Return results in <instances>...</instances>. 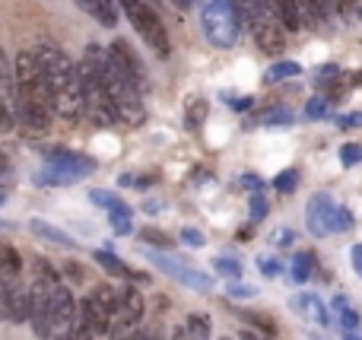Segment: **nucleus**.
Wrapping results in <instances>:
<instances>
[{"instance_id": "1", "label": "nucleus", "mask_w": 362, "mask_h": 340, "mask_svg": "<svg viewBox=\"0 0 362 340\" xmlns=\"http://www.w3.org/2000/svg\"><path fill=\"white\" fill-rule=\"evenodd\" d=\"M35 57L42 64L45 76L51 83V93H54V108L61 112V118L76 121L83 115V86H80V74H76V64L64 54L57 45L42 42L35 48Z\"/></svg>"}, {"instance_id": "2", "label": "nucleus", "mask_w": 362, "mask_h": 340, "mask_svg": "<svg viewBox=\"0 0 362 340\" xmlns=\"http://www.w3.org/2000/svg\"><path fill=\"white\" fill-rule=\"evenodd\" d=\"M105 54L108 51L89 45L83 61L76 64L80 86H83V115H89V121L99 127H108L118 121L115 105H112V95H108V83H105Z\"/></svg>"}, {"instance_id": "3", "label": "nucleus", "mask_w": 362, "mask_h": 340, "mask_svg": "<svg viewBox=\"0 0 362 340\" xmlns=\"http://www.w3.org/2000/svg\"><path fill=\"white\" fill-rule=\"evenodd\" d=\"M105 83H108V95L118 121H124L127 127H140L146 121V108H144V86L137 80L124 74L118 64H112V57L105 54Z\"/></svg>"}, {"instance_id": "4", "label": "nucleus", "mask_w": 362, "mask_h": 340, "mask_svg": "<svg viewBox=\"0 0 362 340\" xmlns=\"http://www.w3.org/2000/svg\"><path fill=\"white\" fill-rule=\"evenodd\" d=\"M13 74H16V99L32 102L45 112H54V93H51V83L45 76L42 64H38L35 51H19Z\"/></svg>"}, {"instance_id": "5", "label": "nucleus", "mask_w": 362, "mask_h": 340, "mask_svg": "<svg viewBox=\"0 0 362 340\" xmlns=\"http://www.w3.org/2000/svg\"><path fill=\"white\" fill-rule=\"evenodd\" d=\"M200 23H204V35L213 48H232L238 42L242 16H238L232 0H204Z\"/></svg>"}, {"instance_id": "6", "label": "nucleus", "mask_w": 362, "mask_h": 340, "mask_svg": "<svg viewBox=\"0 0 362 340\" xmlns=\"http://www.w3.org/2000/svg\"><path fill=\"white\" fill-rule=\"evenodd\" d=\"M118 6L127 13V19L134 23V29L140 32L150 51H156L159 57H169L172 54V42H169V32H165V23L159 19V13L153 10L150 0H118Z\"/></svg>"}, {"instance_id": "7", "label": "nucleus", "mask_w": 362, "mask_h": 340, "mask_svg": "<svg viewBox=\"0 0 362 340\" xmlns=\"http://www.w3.org/2000/svg\"><path fill=\"white\" fill-rule=\"evenodd\" d=\"M35 280L45 286V293H48V303H51V318H54V328L67 331L70 324L76 322V312H80V305L74 303V296H70V290L61 283V277L54 274V267L45 264V261H38L35 264Z\"/></svg>"}, {"instance_id": "8", "label": "nucleus", "mask_w": 362, "mask_h": 340, "mask_svg": "<svg viewBox=\"0 0 362 340\" xmlns=\"http://www.w3.org/2000/svg\"><path fill=\"white\" fill-rule=\"evenodd\" d=\"M121 296H124V293H118L115 286L102 283L99 290L93 293V296L80 303V312H76V318H80V322H86L89 328L95 331V334H99V331H108V324H112L115 312H118V305H121Z\"/></svg>"}, {"instance_id": "9", "label": "nucleus", "mask_w": 362, "mask_h": 340, "mask_svg": "<svg viewBox=\"0 0 362 340\" xmlns=\"http://www.w3.org/2000/svg\"><path fill=\"white\" fill-rule=\"evenodd\" d=\"M144 309H146L144 296H140L137 290H124L118 312H115L112 324H108V337H112V340H134V337H137L140 318H144Z\"/></svg>"}, {"instance_id": "10", "label": "nucleus", "mask_w": 362, "mask_h": 340, "mask_svg": "<svg viewBox=\"0 0 362 340\" xmlns=\"http://www.w3.org/2000/svg\"><path fill=\"white\" fill-rule=\"evenodd\" d=\"M248 29L255 32L257 48H261L267 57H280L283 54V48H286V25L280 23V16H276L274 6H270V10H264L261 16L248 25Z\"/></svg>"}, {"instance_id": "11", "label": "nucleus", "mask_w": 362, "mask_h": 340, "mask_svg": "<svg viewBox=\"0 0 362 340\" xmlns=\"http://www.w3.org/2000/svg\"><path fill=\"white\" fill-rule=\"evenodd\" d=\"M150 261L163 274H169L172 280H178L181 286H187V290H194V293H206L213 286L210 274L197 271V267H191V264H181L178 258H169V254H163V252H150Z\"/></svg>"}, {"instance_id": "12", "label": "nucleus", "mask_w": 362, "mask_h": 340, "mask_svg": "<svg viewBox=\"0 0 362 340\" xmlns=\"http://www.w3.org/2000/svg\"><path fill=\"white\" fill-rule=\"evenodd\" d=\"M51 169L64 172L70 178H83V175H93L95 172V159L83 156V153H70V150H48L45 153Z\"/></svg>"}, {"instance_id": "13", "label": "nucleus", "mask_w": 362, "mask_h": 340, "mask_svg": "<svg viewBox=\"0 0 362 340\" xmlns=\"http://www.w3.org/2000/svg\"><path fill=\"white\" fill-rule=\"evenodd\" d=\"M29 322L32 328H35L38 337H48L51 331H54V318H51V303H48V293H45V286L32 283L29 290Z\"/></svg>"}, {"instance_id": "14", "label": "nucleus", "mask_w": 362, "mask_h": 340, "mask_svg": "<svg viewBox=\"0 0 362 340\" xmlns=\"http://www.w3.org/2000/svg\"><path fill=\"white\" fill-rule=\"evenodd\" d=\"M331 210H334V201L331 194L318 191V194L308 197V207H305V226L312 235H331Z\"/></svg>"}, {"instance_id": "15", "label": "nucleus", "mask_w": 362, "mask_h": 340, "mask_svg": "<svg viewBox=\"0 0 362 340\" xmlns=\"http://www.w3.org/2000/svg\"><path fill=\"white\" fill-rule=\"evenodd\" d=\"M289 309L296 312L299 318H305V322H315V324H327V309H325V303H321L315 293H299V296H293L289 299Z\"/></svg>"}, {"instance_id": "16", "label": "nucleus", "mask_w": 362, "mask_h": 340, "mask_svg": "<svg viewBox=\"0 0 362 340\" xmlns=\"http://www.w3.org/2000/svg\"><path fill=\"white\" fill-rule=\"evenodd\" d=\"M86 16H93L95 23H102L105 29H115L118 25V4L115 0H74Z\"/></svg>"}, {"instance_id": "17", "label": "nucleus", "mask_w": 362, "mask_h": 340, "mask_svg": "<svg viewBox=\"0 0 362 340\" xmlns=\"http://www.w3.org/2000/svg\"><path fill=\"white\" fill-rule=\"evenodd\" d=\"M108 57H112V64H118L121 70H124L131 80H137L140 86H144V67H140V61L134 57V51L127 48V42H112V48H108Z\"/></svg>"}, {"instance_id": "18", "label": "nucleus", "mask_w": 362, "mask_h": 340, "mask_svg": "<svg viewBox=\"0 0 362 340\" xmlns=\"http://www.w3.org/2000/svg\"><path fill=\"white\" fill-rule=\"evenodd\" d=\"M29 233H32V235H38V239H45V242H51V245H61V248H76L74 235H67V233H64V229L51 226V223H45V220H32V223H29Z\"/></svg>"}, {"instance_id": "19", "label": "nucleus", "mask_w": 362, "mask_h": 340, "mask_svg": "<svg viewBox=\"0 0 362 340\" xmlns=\"http://www.w3.org/2000/svg\"><path fill=\"white\" fill-rule=\"evenodd\" d=\"M315 254L312 252H299L293 261H289V277H293V283H308L312 280V271H315Z\"/></svg>"}, {"instance_id": "20", "label": "nucleus", "mask_w": 362, "mask_h": 340, "mask_svg": "<svg viewBox=\"0 0 362 340\" xmlns=\"http://www.w3.org/2000/svg\"><path fill=\"white\" fill-rule=\"evenodd\" d=\"M274 10L280 16V23L286 25V32L302 29V16H299V4L296 0H274Z\"/></svg>"}, {"instance_id": "21", "label": "nucleus", "mask_w": 362, "mask_h": 340, "mask_svg": "<svg viewBox=\"0 0 362 340\" xmlns=\"http://www.w3.org/2000/svg\"><path fill=\"white\" fill-rule=\"evenodd\" d=\"M10 322H29V293L10 283Z\"/></svg>"}, {"instance_id": "22", "label": "nucleus", "mask_w": 362, "mask_h": 340, "mask_svg": "<svg viewBox=\"0 0 362 340\" xmlns=\"http://www.w3.org/2000/svg\"><path fill=\"white\" fill-rule=\"evenodd\" d=\"M334 312H337V322H340V328H344V331H356L359 328V312L353 309L346 296L334 299Z\"/></svg>"}, {"instance_id": "23", "label": "nucleus", "mask_w": 362, "mask_h": 340, "mask_svg": "<svg viewBox=\"0 0 362 340\" xmlns=\"http://www.w3.org/2000/svg\"><path fill=\"white\" fill-rule=\"evenodd\" d=\"M178 337H185V340H206V337H210V318H206V315H191L185 328L178 331Z\"/></svg>"}, {"instance_id": "24", "label": "nucleus", "mask_w": 362, "mask_h": 340, "mask_svg": "<svg viewBox=\"0 0 362 340\" xmlns=\"http://www.w3.org/2000/svg\"><path fill=\"white\" fill-rule=\"evenodd\" d=\"M232 4H235L238 16H242L245 23L251 25L257 16H261L264 10H270V6H274V0H232Z\"/></svg>"}, {"instance_id": "25", "label": "nucleus", "mask_w": 362, "mask_h": 340, "mask_svg": "<svg viewBox=\"0 0 362 340\" xmlns=\"http://www.w3.org/2000/svg\"><path fill=\"white\" fill-rule=\"evenodd\" d=\"M302 74V67L296 61H276L274 67L264 74V80L267 83H280V80H289V76H299Z\"/></svg>"}, {"instance_id": "26", "label": "nucleus", "mask_w": 362, "mask_h": 340, "mask_svg": "<svg viewBox=\"0 0 362 340\" xmlns=\"http://www.w3.org/2000/svg\"><path fill=\"white\" fill-rule=\"evenodd\" d=\"M19 271H23V261H19V254L13 252L10 245H0V274H4L6 280H13Z\"/></svg>"}, {"instance_id": "27", "label": "nucleus", "mask_w": 362, "mask_h": 340, "mask_svg": "<svg viewBox=\"0 0 362 340\" xmlns=\"http://www.w3.org/2000/svg\"><path fill=\"white\" fill-rule=\"evenodd\" d=\"M108 220H112V229H115L118 235H131L134 223H131V207H127V204H121V207L108 210Z\"/></svg>"}, {"instance_id": "28", "label": "nucleus", "mask_w": 362, "mask_h": 340, "mask_svg": "<svg viewBox=\"0 0 362 340\" xmlns=\"http://www.w3.org/2000/svg\"><path fill=\"white\" fill-rule=\"evenodd\" d=\"M206 112H210V105H206L204 99H191L187 102V112H185V124L191 127V131H197V127L206 121Z\"/></svg>"}, {"instance_id": "29", "label": "nucleus", "mask_w": 362, "mask_h": 340, "mask_svg": "<svg viewBox=\"0 0 362 340\" xmlns=\"http://www.w3.org/2000/svg\"><path fill=\"white\" fill-rule=\"evenodd\" d=\"M95 261H99V267H105L108 274H115V277H131V271H127L124 261H118L112 252H95Z\"/></svg>"}, {"instance_id": "30", "label": "nucleus", "mask_w": 362, "mask_h": 340, "mask_svg": "<svg viewBox=\"0 0 362 340\" xmlns=\"http://www.w3.org/2000/svg\"><path fill=\"white\" fill-rule=\"evenodd\" d=\"M353 229V213L346 207H337L334 204V210H331V233H350Z\"/></svg>"}, {"instance_id": "31", "label": "nucleus", "mask_w": 362, "mask_h": 340, "mask_svg": "<svg viewBox=\"0 0 362 340\" xmlns=\"http://www.w3.org/2000/svg\"><path fill=\"white\" fill-rule=\"evenodd\" d=\"M35 182L38 184H51V188H64V184H74L76 178H70V175H64V172H57V169H45V172H38L35 175Z\"/></svg>"}, {"instance_id": "32", "label": "nucleus", "mask_w": 362, "mask_h": 340, "mask_svg": "<svg viewBox=\"0 0 362 340\" xmlns=\"http://www.w3.org/2000/svg\"><path fill=\"white\" fill-rule=\"evenodd\" d=\"M274 188L280 191V194H293V191L299 188V172H296V169H286V172H280V175L274 178Z\"/></svg>"}, {"instance_id": "33", "label": "nucleus", "mask_w": 362, "mask_h": 340, "mask_svg": "<svg viewBox=\"0 0 362 340\" xmlns=\"http://www.w3.org/2000/svg\"><path fill=\"white\" fill-rule=\"evenodd\" d=\"M213 271L223 274V277H229V280L242 277V264H238L235 258H213Z\"/></svg>"}, {"instance_id": "34", "label": "nucleus", "mask_w": 362, "mask_h": 340, "mask_svg": "<svg viewBox=\"0 0 362 340\" xmlns=\"http://www.w3.org/2000/svg\"><path fill=\"white\" fill-rule=\"evenodd\" d=\"M89 201H93L95 207H102V210H115V207L124 204L118 194H112V191H89Z\"/></svg>"}, {"instance_id": "35", "label": "nucleus", "mask_w": 362, "mask_h": 340, "mask_svg": "<svg viewBox=\"0 0 362 340\" xmlns=\"http://www.w3.org/2000/svg\"><path fill=\"white\" fill-rule=\"evenodd\" d=\"M261 121L267 127H274V124H293V112H289V108H283V105H276V108H270V112H264Z\"/></svg>"}, {"instance_id": "36", "label": "nucleus", "mask_w": 362, "mask_h": 340, "mask_svg": "<svg viewBox=\"0 0 362 340\" xmlns=\"http://www.w3.org/2000/svg\"><path fill=\"white\" fill-rule=\"evenodd\" d=\"M340 163H344L346 169L359 165L362 163V143H344L340 146Z\"/></svg>"}, {"instance_id": "37", "label": "nucleus", "mask_w": 362, "mask_h": 340, "mask_svg": "<svg viewBox=\"0 0 362 340\" xmlns=\"http://www.w3.org/2000/svg\"><path fill=\"white\" fill-rule=\"evenodd\" d=\"M93 337H95V331L89 328L86 322H80V318H76V322L64 331V340H93Z\"/></svg>"}, {"instance_id": "38", "label": "nucleus", "mask_w": 362, "mask_h": 340, "mask_svg": "<svg viewBox=\"0 0 362 340\" xmlns=\"http://www.w3.org/2000/svg\"><path fill=\"white\" fill-rule=\"evenodd\" d=\"M270 213V204H267V197L261 194V191H255V194H251V220H264V216Z\"/></svg>"}, {"instance_id": "39", "label": "nucleus", "mask_w": 362, "mask_h": 340, "mask_svg": "<svg viewBox=\"0 0 362 340\" xmlns=\"http://www.w3.org/2000/svg\"><path fill=\"white\" fill-rule=\"evenodd\" d=\"M327 105H331V99H325V95H315V99H308L305 115H308V118H327Z\"/></svg>"}, {"instance_id": "40", "label": "nucleus", "mask_w": 362, "mask_h": 340, "mask_svg": "<svg viewBox=\"0 0 362 340\" xmlns=\"http://www.w3.org/2000/svg\"><path fill=\"white\" fill-rule=\"evenodd\" d=\"M140 239H144L146 245H156V248H172V245H175V242H172L165 233H159V229H144V235H140Z\"/></svg>"}, {"instance_id": "41", "label": "nucleus", "mask_w": 362, "mask_h": 340, "mask_svg": "<svg viewBox=\"0 0 362 340\" xmlns=\"http://www.w3.org/2000/svg\"><path fill=\"white\" fill-rule=\"evenodd\" d=\"M226 293H229L232 299H255V296H257V286H248V283H232V286H226Z\"/></svg>"}, {"instance_id": "42", "label": "nucleus", "mask_w": 362, "mask_h": 340, "mask_svg": "<svg viewBox=\"0 0 362 340\" xmlns=\"http://www.w3.org/2000/svg\"><path fill=\"white\" fill-rule=\"evenodd\" d=\"M0 322H10V283L0 280Z\"/></svg>"}, {"instance_id": "43", "label": "nucleus", "mask_w": 362, "mask_h": 340, "mask_svg": "<svg viewBox=\"0 0 362 340\" xmlns=\"http://www.w3.org/2000/svg\"><path fill=\"white\" fill-rule=\"evenodd\" d=\"M257 267H261L264 277H276V274H280V261L267 258V254H261V258H257Z\"/></svg>"}, {"instance_id": "44", "label": "nucleus", "mask_w": 362, "mask_h": 340, "mask_svg": "<svg viewBox=\"0 0 362 340\" xmlns=\"http://www.w3.org/2000/svg\"><path fill=\"white\" fill-rule=\"evenodd\" d=\"M181 242H185V245H191V248H200L204 245V233H200V229H181Z\"/></svg>"}, {"instance_id": "45", "label": "nucleus", "mask_w": 362, "mask_h": 340, "mask_svg": "<svg viewBox=\"0 0 362 340\" xmlns=\"http://www.w3.org/2000/svg\"><path fill=\"white\" fill-rule=\"evenodd\" d=\"M270 242H274L276 248H286V245H293V242H296V233H293V229H276V233L270 235Z\"/></svg>"}, {"instance_id": "46", "label": "nucleus", "mask_w": 362, "mask_h": 340, "mask_svg": "<svg viewBox=\"0 0 362 340\" xmlns=\"http://www.w3.org/2000/svg\"><path fill=\"white\" fill-rule=\"evenodd\" d=\"M242 315L248 318L251 324H257L261 331H267V337H274V334H276V328H274V322H270V318H264V315H248V312H242Z\"/></svg>"}, {"instance_id": "47", "label": "nucleus", "mask_w": 362, "mask_h": 340, "mask_svg": "<svg viewBox=\"0 0 362 340\" xmlns=\"http://www.w3.org/2000/svg\"><path fill=\"white\" fill-rule=\"evenodd\" d=\"M350 261H353V271H356V277L362 280V242L350 248Z\"/></svg>"}, {"instance_id": "48", "label": "nucleus", "mask_w": 362, "mask_h": 340, "mask_svg": "<svg viewBox=\"0 0 362 340\" xmlns=\"http://www.w3.org/2000/svg\"><path fill=\"white\" fill-rule=\"evenodd\" d=\"M315 6H318V16L321 19H327V16H334V13H337L334 0H315Z\"/></svg>"}, {"instance_id": "49", "label": "nucleus", "mask_w": 362, "mask_h": 340, "mask_svg": "<svg viewBox=\"0 0 362 340\" xmlns=\"http://www.w3.org/2000/svg\"><path fill=\"white\" fill-rule=\"evenodd\" d=\"M242 188L255 194V191H261V178L257 175H242Z\"/></svg>"}, {"instance_id": "50", "label": "nucleus", "mask_w": 362, "mask_h": 340, "mask_svg": "<svg viewBox=\"0 0 362 340\" xmlns=\"http://www.w3.org/2000/svg\"><path fill=\"white\" fill-rule=\"evenodd\" d=\"M337 124L344 127V131H350V127H359L362 124V115H346V118H337Z\"/></svg>"}, {"instance_id": "51", "label": "nucleus", "mask_w": 362, "mask_h": 340, "mask_svg": "<svg viewBox=\"0 0 362 340\" xmlns=\"http://www.w3.org/2000/svg\"><path fill=\"white\" fill-rule=\"evenodd\" d=\"M232 102V108H235V112H248L251 105H255V99H251V95H245V99H229Z\"/></svg>"}, {"instance_id": "52", "label": "nucleus", "mask_w": 362, "mask_h": 340, "mask_svg": "<svg viewBox=\"0 0 362 340\" xmlns=\"http://www.w3.org/2000/svg\"><path fill=\"white\" fill-rule=\"evenodd\" d=\"M353 4H356V0H334V6H337V10H340V13L353 10Z\"/></svg>"}, {"instance_id": "53", "label": "nucleus", "mask_w": 362, "mask_h": 340, "mask_svg": "<svg viewBox=\"0 0 362 340\" xmlns=\"http://www.w3.org/2000/svg\"><path fill=\"white\" fill-rule=\"evenodd\" d=\"M172 4H175V6H181V10H187V6H191L194 0H172Z\"/></svg>"}, {"instance_id": "54", "label": "nucleus", "mask_w": 362, "mask_h": 340, "mask_svg": "<svg viewBox=\"0 0 362 340\" xmlns=\"http://www.w3.org/2000/svg\"><path fill=\"white\" fill-rule=\"evenodd\" d=\"M242 340H264V337H261V334H251V331H245Z\"/></svg>"}, {"instance_id": "55", "label": "nucleus", "mask_w": 362, "mask_h": 340, "mask_svg": "<svg viewBox=\"0 0 362 340\" xmlns=\"http://www.w3.org/2000/svg\"><path fill=\"white\" fill-rule=\"evenodd\" d=\"M344 340H362V337L356 334V331H346V334H344Z\"/></svg>"}, {"instance_id": "56", "label": "nucleus", "mask_w": 362, "mask_h": 340, "mask_svg": "<svg viewBox=\"0 0 362 340\" xmlns=\"http://www.w3.org/2000/svg\"><path fill=\"white\" fill-rule=\"evenodd\" d=\"M353 10H356V16L362 19V0H356V4H353Z\"/></svg>"}, {"instance_id": "57", "label": "nucleus", "mask_w": 362, "mask_h": 340, "mask_svg": "<svg viewBox=\"0 0 362 340\" xmlns=\"http://www.w3.org/2000/svg\"><path fill=\"white\" fill-rule=\"evenodd\" d=\"M134 340H150V337H146V334H137V337H134Z\"/></svg>"}, {"instance_id": "58", "label": "nucleus", "mask_w": 362, "mask_h": 340, "mask_svg": "<svg viewBox=\"0 0 362 340\" xmlns=\"http://www.w3.org/2000/svg\"><path fill=\"white\" fill-rule=\"evenodd\" d=\"M223 340H229V337H223Z\"/></svg>"}]
</instances>
